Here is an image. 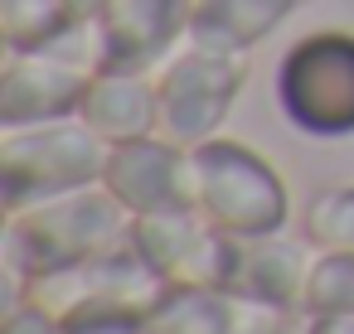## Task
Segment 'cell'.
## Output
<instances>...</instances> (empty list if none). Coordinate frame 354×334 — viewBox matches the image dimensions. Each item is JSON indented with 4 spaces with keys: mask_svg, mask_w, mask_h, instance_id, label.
<instances>
[{
    "mask_svg": "<svg viewBox=\"0 0 354 334\" xmlns=\"http://www.w3.org/2000/svg\"><path fill=\"white\" fill-rule=\"evenodd\" d=\"M0 334H64V324H59L49 310H39L35 300H25L20 310H6V324H0Z\"/></svg>",
    "mask_w": 354,
    "mask_h": 334,
    "instance_id": "d6986e66",
    "label": "cell"
},
{
    "mask_svg": "<svg viewBox=\"0 0 354 334\" xmlns=\"http://www.w3.org/2000/svg\"><path fill=\"white\" fill-rule=\"evenodd\" d=\"M88 83V73L59 63L44 49H6L0 59V131L78 117Z\"/></svg>",
    "mask_w": 354,
    "mask_h": 334,
    "instance_id": "9c48e42d",
    "label": "cell"
},
{
    "mask_svg": "<svg viewBox=\"0 0 354 334\" xmlns=\"http://www.w3.org/2000/svg\"><path fill=\"white\" fill-rule=\"evenodd\" d=\"M102 189L127 208V218H151L170 208H194V184H189V150L156 136L112 146Z\"/></svg>",
    "mask_w": 354,
    "mask_h": 334,
    "instance_id": "ba28073f",
    "label": "cell"
},
{
    "mask_svg": "<svg viewBox=\"0 0 354 334\" xmlns=\"http://www.w3.org/2000/svg\"><path fill=\"white\" fill-rule=\"evenodd\" d=\"M73 20L68 0H0V39L6 49H39Z\"/></svg>",
    "mask_w": 354,
    "mask_h": 334,
    "instance_id": "2e32d148",
    "label": "cell"
},
{
    "mask_svg": "<svg viewBox=\"0 0 354 334\" xmlns=\"http://www.w3.org/2000/svg\"><path fill=\"white\" fill-rule=\"evenodd\" d=\"M194 208L228 237H262L291 223V189L267 155L243 141L214 136L189 150Z\"/></svg>",
    "mask_w": 354,
    "mask_h": 334,
    "instance_id": "7a4b0ae2",
    "label": "cell"
},
{
    "mask_svg": "<svg viewBox=\"0 0 354 334\" xmlns=\"http://www.w3.org/2000/svg\"><path fill=\"white\" fill-rule=\"evenodd\" d=\"M248 88V54H223L204 44H180L156 68L160 92V136L194 150L214 141Z\"/></svg>",
    "mask_w": 354,
    "mask_h": 334,
    "instance_id": "8992f818",
    "label": "cell"
},
{
    "mask_svg": "<svg viewBox=\"0 0 354 334\" xmlns=\"http://www.w3.org/2000/svg\"><path fill=\"white\" fill-rule=\"evenodd\" d=\"M107 6H112V0H68V10H73L78 20H97Z\"/></svg>",
    "mask_w": 354,
    "mask_h": 334,
    "instance_id": "7402d4cb",
    "label": "cell"
},
{
    "mask_svg": "<svg viewBox=\"0 0 354 334\" xmlns=\"http://www.w3.org/2000/svg\"><path fill=\"white\" fill-rule=\"evenodd\" d=\"M146 334H228V286H165Z\"/></svg>",
    "mask_w": 354,
    "mask_h": 334,
    "instance_id": "5bb4252c",
    "label": "cell"
},
{
    "mask_svg": "<svg viewBox=\"0 0 354 334\" xmlns=\"http://www.w3.org/2000/svg\"><path fill=\"white\" fill-rule=\"evenodd\" d=\"M131 247L165 286H228L238 237L214 228L199 208H170L131 218Z\"/></svg>",
    "mask_w": 354,
    "mask_h": 334,
    "instance_id": "52a82bcc",
    "label": "cell"
},
{
    "mask_svg": "<svg viewBox=\"0 0 354 334\" xmlns=\"http://www.w3.org/2000/svg\"><path fill=\"white\" fill-rule=\"evenodd\" d=\"M301 315L320 320V315H354V257L344 252H315L306 295H301Z\"/></svg>",
    "mask_w": 354,
    "mask_h": 334,
    "instance_id": "9a60e30c",
    "label": "cell"
},
{
    "mask_svg": "<svg viewBox=\"0 0 354 334\" xmlns=\"http://www.w3.org/2000/svg\"><path fill=\"white\" fill-rule=\"evenodd\" d=\"M291 334H306V320H301V324H296V329H291Z\"/></svg>",
    "mask_w": 354,
    "mask_h": 334,
    "instance_id": "603a6c76",
    "label": "cell"
},
{
    "mask_svg": "<svg viewBox=\"0 0 354 334\" xmlns=\"http://www.w3.org/2000/svg\"><path fill=\"white\" fill-rule=\"evenodd\" d=\"M64 334H141L136 320H88V324H68Z\"/></svg>",
    "mask_w": 354,
    "mask_h": 334,
    "instance_id": "ffe728a7",
    "label": "cell"
},
{
    "mask_svg": "<svg viewBox=\"0 0 354 334\" xmlns=\"http://www.w3.org/2000/svg\"><path fill=\"white\" fill-rule=\"evenodd\" d=\"M301 0H194L189 44L223 49V54H252Z\"/></svg>",
    "mask_w": 354,
    "mask_h": 334,
    "instance_id": "4fadbf2b",
    "label": "cell"
},
{
    "mask_svg": "<svg viewBox=\"0 0 354 334\" xmlns=\"http://www.w3.org/2000/svg\"><path fill=\"white\" fill-rule=\"evenodd\" d=\"M277 107L310 141L354 136V35L320 30L296 39L277 63Z\"/></svg>",
    "mask_w": 354,
    "mask_h": 334,
    "instance_id": "5b68a950",
    "label": "cell"
},
{
    "mask_svg": "<svg viewBox=\"0 0 354 334\" xmlns=\"http://www.w3.org/2000/svg\"><path fill=\"white\" fill-rule=\"evenodd\" d=\"M310 266H315V242L310 237H291L286 228L281 233H262V237H238L228 291L262 295V300H277L286 310H301Z\"/></svg>",
    "mask_w": 354,
    "mask_h": 334,
    "instance_id": "8fae6325",
    "label": "cell"
},
{
    "mask_svg": "<svg viewBox=\"0 0 354 334\" xmlns=\"http://www.w3.org/2000/svg\"><path fill=\"white\" fill-rule=\"evenodd\" d=\"M97 20L107 35L112 68L156 73L180 44H189L194 0H112Z\"/></svg>",
    "mask_w": 354,
    "mask_h": 334,
    "instance_id": "30bf717a",
    "label": "cell"
},
{
    "mask_svg": "<svg viewBox=\"0 0 354 334\" xmlns=\"http://www.w3.org/2000/svg\"><path fill=\"white\" fill-rule=\"evenodd\" d=\"M78 117L107 141V146H127L141 136L160 131V92H156V73H136V68H107L88 83Z\"/></svg>",
    "mask_w": 354,
    "mask_h": 334,
    "instance_id": "7c38bea8",
    "label": "cell"
},
{
    "mask_svg": "<svg viewBox=\"0 0 354 334\" xmlns=\"http://www.w3.org/2000/svg\"><path fill=\"white\" fill-rule=\"evenodd\" d=\"M127 237H131L127 208L102 184H83V189H68V194H54V199H39V204L6 213L0 262H6V276L35 281L44 271L97 257Z\"/></svg>",
    "mask_w": 354,
    "mask_h": 334,
    "instance_id": "6da1fadb",
    "label": "cell"
},
{
    "mask_svg": "<svg viewBox=\"0 0 354 334\" xmlns=\"http://www.w3.org/2000/svg\"><path fill=\"white\" fill-rule=\"evenodd\" d=\"M165 281L146 266V257L127 242L83 257L73 266L44 271L30 281V300L39 310H49L64 329L68 324H88V320H146L160 300Z\"/></svg>",
    "mask_w": 354,
    "mask_h": 334,
    "instance_id": "277c9868",
    "label": "cell"
},
{
    "mask_svg": "<svg viewBox=\"0 0 354 334\" xmlns=\"http://www.w3.org/2000/svg\"><path fill=\"white\" fill-rule=\"evenodd\" d=\"M141 334H146V329H141Z\"/></svg>",
    "mask_w": 354,
    "mask_h": 334,
    "instance_id": "cb8c5ba5",
    "label": "cell"
},
{
    "mask_svg": "<svg viewBox=\"0 0 354 334\" xmlns=\"http://www.w3.org/2000/svg\"><path fill=\"white\" fill-rule=\"evenodd\" d=\"M301 324V310H286L262 295L228 291V334H291Z\"/></svg>",
    "mask_w": 354,
    "mask_h": 334,
    "instance_id": "ac0fdd59",
    "label": "cell"
},
{
    "mask_svg": "<svg viewBox=\"0 0 354 334\" xmlns=\"http://www.w3.org/2000/svg\"><path fill=\"white\" fill-rule=\"evenodd\" d=\"M306 237L315 252H344L354 257V184H335L310 199L306 208Z\"/></svg>",
    "mask_w": 354,
    "mask_h": 334,
    "instance_id": "e0dca14e",
    "label": "cell"
},
{
    "mask_svg": "<svg viewBox=\"0 0 354 334\" xmlns=\"http://www.w3.org/2000/svg\"><path fill=\"white\" fill-rule=\"evenodd\" d=\"M112 146L83 121V117H64V121H39V126H6L0 131V194H6V213L83 189V184H102Z\"/></svg>",
    "mask_w": 354,
    "mask_h": 334,
    "instance_id": "3957f363",
    "label": "cell"
},
{
    "mask_svg": "<svg viewBox=\"0 0 354 334\" xmlns=\"http://www.w3.org/2000/svg\"><path fill=\"white\" fill-rule=\"evenodd\" d=\"M306 320V315H301ZM306 334H354V315H320V320H306Z\"/></svg>",
    "mask_w": 354,
    "mask_h": 334,
    "instance_id": "44dd1931",
    "label": "cell"
}]
</instances>
